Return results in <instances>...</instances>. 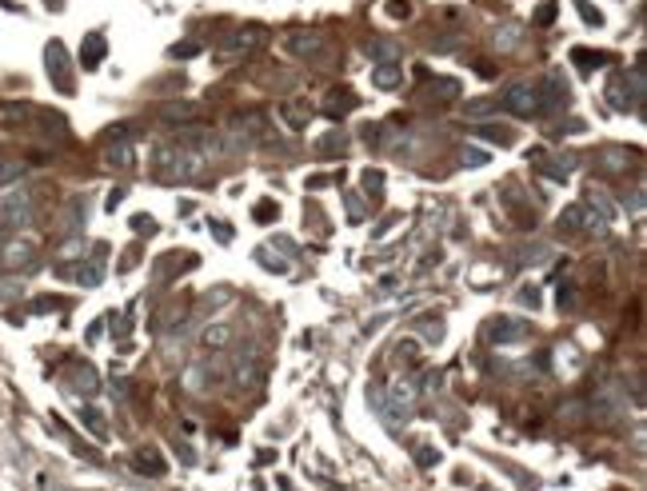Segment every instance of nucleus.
Instances as JSON below:
<instances>
[{"mask_svg": "<svg viewBox=\"0 0 647 491\" xmlns=\"http://www.w3.org/2000/svg\"><path fill=\"white\" fill-rule=\"evenodd\" d=\"M0 224H4V228H24V224H32V196L24 188L0 196Z\"/></svg>", "mask_w": 647, "mask_h": 491, "instance_id": "nucleus-1", "label": "nucleus"}, {"mask_svg": "<svg viewBox=\"0 0 647 491\" xmlns=\"http://www.w3.org/2000/svg\"><path fill=\"white\" fill-rule=\"evenodd\" d=\"M504 108L512 116H539L544 112V96H539L536 84H512L504 96Z\"/></svg>", "mask_w": 647, "mask_h": 491, "instance_id": "nucleus-2", "label": "nucleus"}, {"mask_svg": "<svg viewBox=\"0 0 647 491\" xmlns=\"http://www.w3.org/2000/svg\"><path fill=\"white\" fill-rule=\"evenodd\" d=\"M264 44V29L260 24H244V29H236V32H228L224 36V61H236V56H248V52H256Z\"/></svg>", "mask_w": 647, "mask_h": 491, "instance_id": "nucleus-3", "label": "nucleus"}, {"mask_svg": "<svg viewBox=\"0 0 647 491\" xmlns=\"http://www.w3.org/2000/svg\"><path fill=\"white\" fill-rule=\"evenodd\" d=\"M284 48L292 52V56H300V61H320L328 44H324L320 32H288V36H284Z\"/></svg>", "mask_w": 647, "mask_h": 491, "instance_id": "nucleus-4", "label": "nucleus"}, {"mask_svg": "<svg viewBox=\"0 0 647 491\" xmlns=\"http://www.w3.org/2000/svg\"><path fill=\"white\" fill-rule=\"evenodd\" d=\"M536 88H539V96H544V112L547 108H564V104L571 100V84L564 81V72H559V68L547 72L544 84H536Z\"/></svg>", "mask_w": 647, "mask_h": 491, "instance_id": "nucleus-5", "label": "nucleus"}, {"mask_svg": "<svg viewBox=\"0 0 647 491\" xmlns=\"http://www.w3.org/2000/svg\"><path fill=\"white\" fill-rule=\"evenodd\" d=\"M532 336V328H527V320H512V316H500V320L487 324V340L492 343H519Z\"/></svg>", "mask_w": 647, "mask_h": 491, "instance_id": "nucleus-6", "label": "nucleus"}, {"mask_svg": "<svg viewBox=\"0 0 647 491\" xmlns=\"http://www.w3.org/2000/svg\"><path fill=\"white\" fill-rule=\"evenodd\" d=\"M44 56H48V76H52V84H56L61 92H72V72H68V52H64V44L52 41Z\"/></svg>", "mask_w": 647, "mask_h": 491, "instance_id": "nucleus-7", "label": "nucleus"}, {"mask_svg": "<svg viewBox=\"0 0 647 491\" xmlns=\"http://www.w3.org/2000/svg\"><path fill=\"white\" fill-rule=\"evenodd\" d=\"M232 376H236L240 388H252V383L260 380V351H256V348H240V351H236Z\"/></svg>", "mask_w": 647, "mask_h": 491, "instance_id": "nucleus-8", "label": "nucleus"}, {"mask_svg": "<svg viewBox=\"0 0 647 491\" xmlns=\"http://www.w3.org/2000/svg\"><path fill=\"white\" fill-rule=\"evenodd\" d=\"M61 276H76L84 288H96V284L104 280V244H96V256H92L84 268H76V272H72V268H61Z\"/></svg>", "mask_w": 647, "mask_h": 491, "instance_id": "nucleus-9", "label": "nucleus"}, {"mask_svg": "<svg viewBox=\"0 0 647 491\" xmlns=\"http://www.w3.org/2000/svg\"><path fill=\"white\" fill-rule=\"evenodd\" d=\"M596 408H599V411H607V415H623V408H627L623 388H619L616 380H607L604 388L596 391Z\"/></svg>", "mask_w": 647, "mask_h": 491, "instance_id": "nucleus-10", "label": "nucleus"}, {"mask_svg": "<svg viewBox=\"0 0 647 491\" xmlns=\"http://www.w3.org/2000/svg\"><path fill=\"white\" fill-rule=\"evenodd\" d=\"M104 52H108V41H104L100 32H88L84 36V44H81V64L84 68H100V61H104Z\"/></svg>", "mask_w": 647, "mask_h": 491, "instance_id": "nucleus-11", "label": "nucleus"}, {"mask_svg": "<svg viewBox=\"0 0 647 491\" xmlns=\"http://www.w3.org/2000/svg\"><path fill=\"white\" fill-rule=\"evenodd\" d=\"M356 104H360V96H356V92H348V88H336L332 96L324 100V112H328L332 120H340V116H348V112H352Z\"/></svg>", "mask_w": 647, "mask_h": 491, "instance_id": "nucleus-12", "label": "nucleus"}, {"mask_svg": "<svg viewBox=\"0 0 647 491\" xmlns=\"http://www.w3.org/2000/svg\"><path fill=\"white\" fill-rule=\"evenodd\" d=\"M536 168L544 172V176H552V180H567L571 168H576V160H571V156H552V160H544V152H536Z\"/></svg>", "mask_w": 647, "mask_h": 491, "instance_id": "nucleus-13", "label": "nucleus"}, {"mask_svg": "<svg viewBox=\"0 0 647 491\" xmlns=\"http://www.w3.org/2000/svg\"><path fill=\"white\" fill-rule=\"evenodd\" d=\"M200 104H192V100H168V104H160V120H172V124H180V120H196L200 116Z\"/></svg>", "mask_w": 647, "mask_h": 491, "instance_id": "nucleus-14", "label": "nucleus"}, {"mask_svg": "<svg viewBox=\"0 0 647 491\" xmlns=\"http://www.w3.org/2000/svg\"><path fill=\"white\" fill-rule=\"evenodd\" d=\"M400 81H404V64L384 61V64H376V68H372V84H376V88H395Z\"/></svg>", "mask_w": 647, "mask_h": 491, "instance_id": "nucleus-15", "label": "nucleus"}, {"mask_svg": "<svg viewBox=\"0 0 647 491\" xmlns=\"http://www.w3.org/2000/svg\"><path fill=\"white\" fill-rule=\"evenodd\" d=\"M368 56H372L376 64L384 61H400V44L388 41V36H376V41H368Z\"/></svg>", "mask_w": 647, "mask_h": 491, "instance_id": "nucleus-16", "label": "nucleus"}, {"mask_svg": "<svg viewBox=\"0 0 647 491\" xmlns=\"http://www.w3.org/2000/svg\"><path fill=\"white\" fill-rule=\"evenodd\" d=\"M0 260H4V268H29V264H32V244H24V240L9 244Z\"/></svg>", "mask_w": 647, "mask_h": 491, "instance_id": "nucleus-17", "label": "nucleus"}, {"mask_svg": "<svg viewBox=\"0 0 647 491\" xmlns=\"http://www.w3.org/2000/svg\"><path fill=\"white\" fill-rule=\"evenodd\" d=\"M232 324H212V328H204V348H212V351H220V348H228L232 343Z\"/></svg>", "mask_w": 647, "mask_h": 491, "instance_id": "nucleus-18", "label": "nucleus"}, {"mask_svg": "<svg viewBox=\"0 0 647 491\" xmlns=\"http://www.w3.org/2000/svg\"><path fill=\"white\" fill-rule=\"evenodd\" d=\"M104 160H108L112 168H132V164H136V152H132V144H124V140L116 144V140H112L108 152H104Z\"/></svg>", "mask_w": 647, "mask_h": 491, "instance_id": "nucleus-19", "label": "nucleus"}, {"mask_svg": "<svg viewBox=\"0 0 647 491\" xmlns=\"http://www.w3.org/2000/svg\"><path fill=\"white\" fill-rule=\"evenodd\" d=\"M392 400H395V408L404 411H412V403H415V388H412V380H392Z\"/></svg>", "mask_w": 647, "mask_h": 491, "instance_id": "nucleus-20", "label": "nucleus"}, {"mask_svg": "<svg viewBox=\"0 0 647 491\" xmlns=\"http://www.w3.org/2000/svg\"><path fill=\"white\" fill-rule=\"evenodd\" d=\"M627 92H631V104H643V92H647V72H643V64H636V68L627 72Z\"/></svg>", "mask_w": 647, "mask_h": 491, "instance_id": "nucleus-21", "label": "nucleus"}, {"mask_svg": "<svg viewBox=\"0 0 647 491\" xmlns=\"http://www.w3.org/2000/svg\"><path fill=\"white\" fill-rule=\"evenodd\" d=\"M584 204H587V208H591V212H596V216H604L607 224L616 220V204L607 200L604 192H596V188H591V192H587V200H584Z\"/></svg>", "mask_w": 647, "mask_h": 491, "instance_id": "nucleus-22", "label": "nucleus"}, {"mask_svg": "<svg viewBox=\"0 0 647 491\" xmlns=\"http://www.w3.org/2000/svg\"><path fill=\"white\" fill-rule=\"evenodd\" d=\"M84 212H88V204H84L81 196H76V200H68V208H64V232H81Z\"/></svg>", "mask_w": 647, "mask_h": 491, "instance_id": "nucleus-23", "label": "nucleus"}, {"mask_svg": "<svg viewBox=\"0 0 647 491\" xmlns=\"http://www.w3.org/2000/svg\"><path fill=\"white\" fill-rule=\"evenodd\" d=\"M492 41H496V48H500V52H512V48H519L524 32H519L516 24H504V29H500L496 36H492Z\"/></svg>", "mask_w": 647, "mask_h": 491, "instance_id": "nucleus-24", "label": "nucleus"}, {"mask_svg": "<svg viewBox=\"0 0 647 491\" xmlns=\"http://www.w3.org/2000/svg\"><path fill=\"white\" fill-rule=\"evenodd\" d=\"M344 148H348V140L340 136V132H328V136H320V140L312 144L316 156H328V152H344Z\"/></svg>", "mask_w": 647, "mask_h": 491, "instance_id": "nucleus-25", "label": "nucleus"}, {"mask_svg": "<svg viewBox=\"0 0 647 491\" xmlns=\"http://www.w3.org/2000/svg\"><path fill=\"white\" fill-rule=\"evenodd\" d=\"M571 64H576L579 72H591V68H599V64H604V56H599V52H591V48H571Z\"/></svg>", "mask_w": 647, "mask_h": 491, "instance_id": "nucleus-26", "label": "nucleus"}, {"mask_svg": "<svg viewBox=\"0 0 647 491\" xmlns=\"http://www.w3.org/2000/svg\"><path fill=\"white\" fill-rule=\"evenodd\" d=\"M72 380H76V383H72V388H76V391H84V396H92V391L100 388V383H96V371H92L88 363H81V368H76V376H72Z\"/></svg>", "mask_w": 647, "mask_h": 491, "instance_id": "nucleus-27", "label": "nucleus"}, {"mask_svg": "<svg viewBox=\"0 0 647 491\" xmlns=\"http://www.w3.org/2000/svg\"><path fill=\"white\" fill-rule=\"evenodd\" d=\"M492 112H496V100H492V96H480V100L464 104V116H472V120H484V116H492Z\"/></svg>", "mask_w": 647, "mask_h": 491, "instance_id": "nucleus-28", "label": "nucleus"}, {"mask_svg": "<svg viewBox=\"0 0 647 491\" xmlns=\"http://www.w3.org/2000/svg\"><path fill=\"white\" fill-rule=\"evenodd\" d=\"M136 467H140V471H156V475H160V471H164V460L148 448V451H140V455H136Z\"/></svg>", "mask_w": 647, "mask_h": 491, "instance_id": "nucleus-29", "label": "nucleus"}, {"mask_svg": "<svg viewBox=\"0 0 647 491\" xmlns=\"http://www.w3.org/2000/svg\"><path fill=\"white\" fill-rule=\"evenodd\" d=\"M284 120L292 124V128H304V120H308V104H284Z\"/></svg>", "mask_w": 647, "mask_h": 491, "instance_id": "nucleus-30", "label": "nucleus"}, {"mask_svg": "<svg viewBox=\"0 0 647 491\" xmlns=\"http://www.w3.org/2000/svg\"><path fill=\"white\" fill-rule=\"evenodd\" d=\"M192 56H200V41H180V44H172V61H192Z\"/></svg>", "mask_w": 647, "mask_h": 491, "instance_id": "nucleus-31", "label": "nucleus"}, {"mask_svg": "<svg viewBox=\"0 0 647 491\" xmlns=\"http://www.w3.org/2000/svg\"><path fill=\"white\" fill-rule=\"evenodd\" d=\"M81 420L88 423V431H92V435H100V440L108 435V428H104V420H100V411H96V408H84V415H81Z\"/></svg>", "mask_w": 647, "mask_h": 491, "instance_id": "nucleus-32", "label": "nucleus"}, {"mask_svg": "<svg viewBox=\"0 0 647 491\" xmlns=\"http://www.w3.org/2000/svg\"><path fill=\"white\" fill-rule=\"evenodd\" d=\"M252 216H256L260 224H268V220H276V216H280V208H276V200H260V204L252 208Z\"/></svg>", "mask_w": 647, "mask_h": 491, "instance_id": "nucleus-33", "label": "nucleus"}, {"mask_svg": "<svg viewBox=\"0 0 647 491\" xmlns=\"http://www.w3.org/2000/svg\"><path fill=\"white\" fill-rule=\"evenodd\" d=\"M576 9H579V16H584L587 24H596V29H599V24H604V12H599V9H591V4H587V0H576Z\"/></svg>", "mask_w": 647, "mask_h": 491, "instance_id": "nucleus-34", "label": "nucleus"}, {"mask_svg": "<svg viewBox=\"0 0 647 491\" xmlns=\"http://www.w3.org/2000/svg\"><path fill=\"white\" fill-rule=\"evenodd\" d=\"M556 12H559L556 0H544V4L536 9V24H552V21H556Z\"/></svg>", "mask_w": 647, "mask_h": 491, "instance_id": "nucleus-35", "label": "nucleus"}, {"mask_svg": "<svg viewBox=\"0 0 647 491\" xmlns=\"http://www.w3.org/2000/svg\"><path fill=\"white\" fill-rule=\"evenodd\" d=\"M132 232L136 236H156V220L152 216H132Z\"/></svg>", "mask_w": 647, "mask_h": 491, "instance_id": "nucleus-36", "label": "nucleus"}, {"mask_svg": "<svg viewBox=\"0 0 647 491\" xmlns=\"http://www.w3.org/2000/svg\"><path fill=\"white\" fill-rule=\"evenodd\" d=\"M16 176H21V160H4V156H0V184L16 180Z\"/></svg>", "mask_w": 647, "mask_h": 491, "instance_id": "nucleus-37", "label": "nucleus"}, {"mask_svg": "<svg viewBox=\"0 0 647 491\" xmlns=\"http://www.w3.org/2000/svg\"><path fill=\"white\" fill-rule=\"evenodd\" d=\"M599 168H604V172H619V168H623V152H616V148H611V152H604Z\"/></svg>", "mask_w": 647, "mask_h": 491, "instance_id": "nucleus-38", "label": "nucleus"}, {"mask_svg": "<svg viewBox=\"0 0 647 491\" xmlns=\"http://www.w3.org/2000/svg\"><path fill=\"white\" fill-rule=\"evenodd\" d=\"M584 224V204H571V208H564V228H579Z\"/></svg>", "mask_w": 647, "mask_h": 491, "instance_id": "nucleus-39", "label": "nucleus"}, {"mask_svg": "<svg viewBox=\"0 0 647 491\" xmlns=\"http://www.w3.org/2000/svg\"><path fill=\"white\" fill-rule=\"evenodd\" d=\"M480 136H487V140H500L507 148V144H512V132H500L496 124H484V128H480Z\"/></svg>", "mask_w": 647, "mask_h": 491, "instance_id": "nucleus-40", "label": "nucleus"}, {"mask_svg": "<svg viewBox=\"0 0 647 491\" xmlns=\"http://www.w3.org/2000/svg\"><path fill=\"white\" fill-rule=\"evenodd\" d=\"M435 460H440V451H432L428 443H420V448H415V463H420V467H432Z\"/></svg>", "mask_w": 647, "mask_h": 491, "instance_id": "nucleus-41", "label": "nucleus"}, {"mask_svg": "<svg viewBox=\"0 0 647 491\" xmlns=\"http://www.w3.org/2000/svg\"><path fill=\"white\" fill-rule=\"evenodd\" d=\"M464 164H467V168H484V164H487V152L484 148H467L464 152Z\"/></svg>", "mask_w": 647, "mask_h": 491, "instance_id": "nucleus-42", "label": "nucleus"}, {"mask_svg": "<svg viewBox=\"0 0 647 491\" xmlns=\"http://www.w3.org/2000/svg\"><path fill=\"white\" fill-rule=\"evenodd\" d=\"M256 260H260L264 268H272V272H288V264H284V260H272V252H268V248L256 252Z\"/></svg>", "mask_w": 647, "mask_h": 491, "instance_id": "nucleus-43", "label": "nucleus"}, {"mask_svg": "<svg viewBox=\"0 0 647 491\" xmlns=\"http://www.w3.org/2000/svg\"><path fill=\"white\" fill-rule=\"evenodd\" d=\"M29 104H0V116H9V120H21V116H29Z\"/></svg>", "mask_w": 647, "mask_h": 491, "instance_id": "nucleus-44", "label": "nucleus"}, {"mask_svg": "<svg viewBox=\"0 0 647 491\" xmlns=\"http://www.w3.org/2000/svg\"><path fill=\"white\" fill-rule=\"evenodd\" d=\"M408 12H412V4H408V0H392V4H388V16H395V21H400V16H408Z\"/></svg>", "mask_w": 647, "mask_h": 491, "instance_id": "nucleus-45", "label": "nucleus"}, {"mask_svg": "<svg viewBox=\"0 0 647 491\" xmlns=\"http://www.w3.org/2000/svg\"><path fill=\"white\" fill-rule=\"evenodd\" d=\"M120 204H124V188H112V192H108V200H104V208H108V212H116Z\"/></svg>", "mask_w": 647, "mask_h": 491, "instance_id": "nucleus-46", "label": "nucleus"}, {"mask_svg": "<svg viewBox=\"0 0 647 491\" xmlns=\"http://www.w3.org/2000/svg\"><path fill=\"white\" fill-rule=\"evenodd\" d=\"M519 304H527V308H539V291L536 288H524V291H519Z\"/></svg>", "mask_w": 647, "mask_h": 491, "instance_id": "nucleus-47", "label": "nucleus"}, {"mask_svg": "<svg viewBox=\"0 0 647 491\" xmlns=\"http://www.w3.org/2000/svg\"><path fill=\"white\" fill-rule=\"evenodd\" d=\"M380 184H384V172H372V168H368L364 172V188H380Z\"/></svg>", "mask_w": 647, "mask_h": 491, "instance_id": "nucleus-48", "label": "nucleus"}, {"mask_svg": "<svg viewBox=\"0 0 647 491\" xmlns=\"http://www.w3.org/2000/svg\"><path fill=\"white\" fill-rule=\"evenodd\" d=\"M212 232H216V240H224V244L232 240V228H228L224 220H216V224H212Z\"/></svg>", "mask_w": 647, "mask_h": 491, "instance_id": "nucleus-49", "label": "nucleus"}, {"mask_svg": "<svg viewBox=\"0 0 647 491\" xmlns=\"http://www.w3.org/2000/svg\"><path fill=\"white\" fill-rule=\"evenodd\" d=\"M559 308H576V296H571V288H559Z\"/></svg>", "mask_w": 647, "mask_h": 491, "instance_id": "nucleus-50", "label": "nucleus"}, {"mask_svg": "<svg viewBox=\"0 0 647 491\" xmlns=\"http://www.w3.org/2000/svg\"><path fill=\"white\" fill-rule=\"evenodd\" d=\"M81 248H84V244H81V240H72V244H68V248H64V256H68V260H76V252H81Z\"/></svg>", "mask_w": 647, "mask_h": 491, "instance_id": "nucleus-51", "label": "nucleus"}, {"mask_svg": "<svg viewBox=\"0 0 647 491\" xmlns=\"http://www.w3.org/2000/svg\"><path fill=\"white\" fill-rule=\"evenodd\" d=\"M348 212H352V220H360V200L356 196H348Z\"/></svg>", "mask_w": 647, "mask_h": 491, "instance_id": "nucleus-52", "label": "nucleus"}]
</instances>
